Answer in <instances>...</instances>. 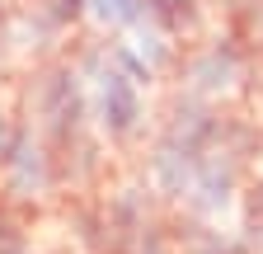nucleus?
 Here are the masks:
<instances>
[{
	"instance_id": "obj_1",
	"label": "nucleus",
	"mask_w": 263,
	"mask_h": 254,
	"mask_svg": "<svg viewBox=\"0 0 263 254\" xmlns=\"http://www.w3.org/2000/svg\"><path fill=\"white\" fill-rule=\"evenodd\" d=\"M263 127L249 104H212L174 89L170 108L151 127L146 188L183 216L221 221L235 207L240 184L258 170Z\"/></svg>"
},
{
	"instance_id": "obj_2",
	"label": "nucleus",
	"mask_w": 263,
	"mask_h": 254,
	"mask_svg": "<svg viewBox=\"0 0 263 254\" xmlns=\"http://www.w3.org/2000/svg\"><path fill=\"white\" fill-rule=\"evenodd\" d=\"M24 122L52 146L61 184H85L104 170V160H99L104 141L94 132L89 89H85L76 57H52L38 66V76L28 85V118Z\"/></svg>"
},
{
	"instance_id": "obj_3",
	"label": "nucleus",
	"mask_w": 263,
	"mask_h": 254,
	"mask_svg": "<svg viewBox=\"0 0 263 254\" xmlns=\"http://www.w3.org/2000/svg\"><path fill=\"white\" fill-rule=\"evenodd\" d=\"M76 66L89 89V118L99 141L108 146H132L151 132V108L146 89L155 80V66L137 43H89Z\"/></svg>"
},
{
	"instance_id": "obj_4",
	"label": "nucleus",
	"mask_w": 263,
	"mask_h": 254,
	"mask_svg": "<svg viewBox=\"0 0 263 254\" xmlns=\"http://www.w3.org/2000/svg\"><path fill=\"white\" fill-rule=\"evenodd\" d=\"M179 89L197 94L212 104H249V94L258 89L263 76V52L230 24H212L207 33H197L193 43L179 47L174 57Z\"/></svg>"
},
{
	"instance_id": "obj_5",
	"label": "nucleus",
	"mask_w": 263,
	"mask_h": 254,
	"mask_svg": "<svg viewBox=\"0 0 263 254\" xmlns=\"http://www.w3.org/2000/svg\"><path fill=\"white\" fill-rule=\"evenodd\" d=\"M212 14H216L212 0H141V24L137 28H151L155 38L183 47V43H193L197 33L212 28Z\"/></svg>"
},
{
	"instance_id": "obj_6",
	"label": "nucleus",
	"mask_w": 263,
	"mask_h": 254,
	"mask_svg": "<svg viewBox=\"0 0 263 254\" xmlns=\"http://www.w3.org/2000/svg\"><path fill=\"white\" fill-rule=\"evenodd\" d=\"M174 254H249L235 231H221V221L207 216H183L179 231H170Z\"/></svg>"
},
{
	"instance_id": "obj_7",
	"label": "nucleus",
	"mask_w": 263,
	"mask_h": 254,
	"mask_svg": "<svg viewBox=\"0 0 263 254\" xmlns=\"http://www.w3.org/2000/svg\"><path fill=\"white\" fill-rule=\"evenodd\" d=\"M235 235L245 240L249 254H263V174L254 170L245 184H240V193H235Z\"/></svg>"
},
{
	"instance_id": "obj_8",
	"label": "nucleus",
	"mask_w": 263,
	"mask_h": 254,
	"mask_svg": "<svg viewBox=\"0 0 263 254\" xmlns=\"http://www.w3.org/2000/svg\"><path fill=\"white\" fill-rule=\"evenodd\" d=\"M24 10H28V19L38 24L43 33L61 38L89 14V0H24Z\"/></svg>"
},
{
	"instance_id": "obj_9",
	"label": "nucleus",
	"mask_w": 263,
	"mask_h": 254,
	"mask_svg": "<svg viewBox=\"0 0 263 254\" xmlns=\"http://www.w3.org/2000/svg\"><path fill=\"white\" fill-rule=\"evenodd\" d=\"M0 254H38V245H33L19 207H14L5 193H0Z\"/></svg>"
},
{
	"instance_id": "obj_10",
	"label": "nucleus",
	"mask_w": 263,
	"mask_h": 254,
	"mask_svg": "<svg viewBox=\"0 0 263 254\" xmlns=\"http://www.w3.org/2000/svg\"><path fill=\"white\" fill-rule=\"evenodd\" d=\"M89 14L104 28H137L141 24V0H89Z\"/></svg>"
},
{
	"instance_id": "obj_11",
	"label": "nucleus",
	"mask_w": 263,
	"mask_h": 254,
	"mask_svg": "<svg viewBox=\"0 0 263 254\" xmlns=\"http://www.w3.org/2000/svg\"><path fill=\"white\" fill-rule=\"evenodd\" d=\"M137 254H174V245H170V235H160V240H151V245L137 249Z\"/></svg>"
},
{
	"instance_id": "obj_12",
	"label": "nucleus",
	"mask_w": 263,
	"mask_h": 254,
	"mask_svg": "<svg viewBox=\"0 0 263 254\" xmlns=\"http://www.w3.org/2000/svg\"><path fill=\"white\" fill-rule=\"evenodd\" d=\"M249 43H254V47H258V52H263V24H258V28H254V38H249Z\"/></svg>"
}]
</instances>
